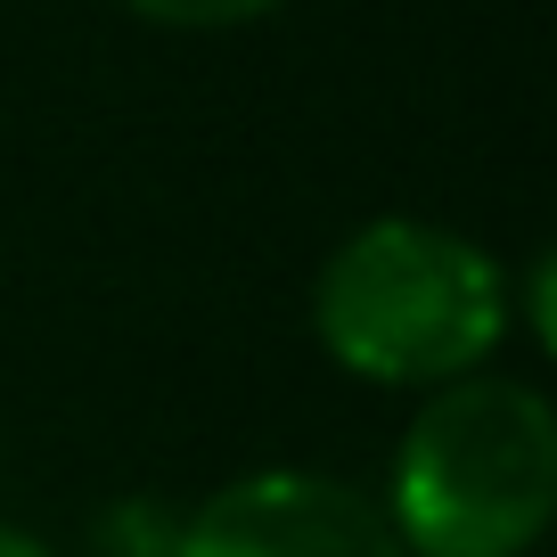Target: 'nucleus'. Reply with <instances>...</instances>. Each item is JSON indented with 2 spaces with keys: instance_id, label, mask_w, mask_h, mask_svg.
Wrapping results in <instances>:
<instances>
[{
  "instance_id": "1",
  "label": "nucleus",
  "mask_w": 557,
  "mask_h": 557,
  "mask_svg": "<svg viewBox=\"0 0 557 557\" xmlns=\"http://www.w3.org/2000/svg\"><path fill=\"white\" fill-rule=\"evenodd\" d=\"M508 287L492 246L468 230L377 213L361 222L312 278V336L345 377L369 385H418L435 394L451 377L492 369L508 336Z\"/></svg>"
},
{
  "instance_id": "2",
  "label": "nucleus",
  "mask_w": 557,
  "mask_h": 557,
  "mask_svg": "<svg viewBox=\"0 0 557 557\" xmlns=\"http://www.w3.org/2000/svg\"><path fill=\"white\" fill-rule=\"evenodd\" d=\"M385 517L410 557H533L557 517V410L541 385L475 369L401 426Z\"/></svg>"
},
{
  "instance_id": "3",
  "label": "nucleus",
  "mask_w": 557,
  "mask_h": 557,
  "mask_svg": "<svg viewBox=\"0 0 557 557\" xmlns=\"http://www.w3.org/2000/svg\"><path fill=\"white\" fill-rule=\"evenodd\" d=\"M173 557H410L361 484L320 468H255L189 508Z\"/></svg>"
},
{
  "instance_id": "4",
  "label": "nucleus",
  "mask_w": 557,
  "mask_h": 557,
  "mask_svg": "<svg viewBox=\"0 0 557 557\" xmlns=\"http://www.w3.org/2000/svg\"><path fill=\"white\" fill-rule=\"evenodd\" d=\"M123 9L148 25H173V34H230V25H255L271 9H287V0H123Z\"/></svg>"
},
{
  "instance_id": "5",
  "label": "nucleus",
  "mask_w": 557,
  "mask_h": 557,
  "mask_svg": "<svg viewBox=\"0 0 557 557\" xmlns=\"http://www.w3.org/2000/svg\"><path fill=\"white\" fill-rule=\"evenodd\" d=\"M0 557H58V549L34 541V533H17V524H0Z\"/></svg>"
}]
</instances>
